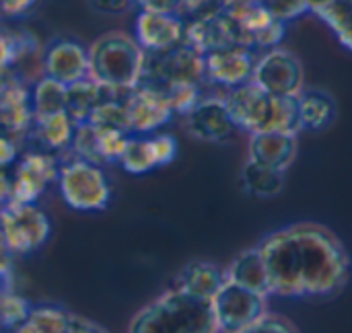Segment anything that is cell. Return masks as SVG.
Here are the masks:
<instances>
[{
    "label": "cell",
    "instance_id": "cell-17",
    "mask_svg": "<svg viewBox=\"0 0 352 333\" xmlns=\"http://www.w3.org/2000/svg\"><path fill=\"white\" fill-rule=\"evenodd\" d=\"M186 128L196 140L219 144L235 134L237 124L233 122L225 99L202 97L196 107L186 115Z\"/></svg>",
    "mask_w": 352,
    "mask_h": 333
},
{
    "label": "cell",
    "instance_id": "cell-40",
    "mask_svg": "<svg viewBox=\"0 0 352 333\" xmlns=\"http://www.w3.org/2000/svg\"><path fill=\"white\" fill-rule=\"evenodd\" d=\"M12 198V177L6 173V169H0V206L10 202Z\"/></svg>",
    "mask_w": 352,
    "mask_h": 333
},
{
    "label": "cell",
    "instance_id": "cell-12",
    "mask_svg": "<svg viewBox=\"0 0 352 333\" xmlns=\"http://www.w3.org/2000/svg\"><path fill=\"white\" fill-rule=\"evenodd\" d=\"M274 97L260 89L256 82H245L241 87L231 89V93L225 97V103L229 107V113L237 128L256 134L264 130H272V117H274Z\"/></svg>",
    "mask_w": 352,
    "mask_h": 333
},
{
    "label": "cell",
    "instance_id": "cell-32",
    "mask_svg": "<svg viewBox=\"0 0 352 333\" xmlns=\"http://www.w3.org/2000/svg\"><path fill=\"white\" fill-rule=\"evenodd\" d=\"M276 333V332H297V328H295V323L291 321V319H287V317H283V315H278V313H270L268 309L248 328V332L245 333Z\"/></svg>",
    "mask_w": 352,
    "mask_h": 333
},
{
    "label": "cell",
    "instance_id": "cell-11",
    "mask_svg": "<svg viewBox=\"0 0 352 333\" xmlns=\"http://www.w3.org/2000/svg\"><path fill=\"white\" fill-rule=\"evenodd\" d=\"M128 136L130 132L122 128L82 122V124H76L74 138L68 150L72 152V157H78V159H85L103 167V165L118 163Z\"/></svg>",
    "mask_w": 352,
    "mask_h": 333
},
{
    "label": "cell",
    "instance_id": "cell-24",
    "mask_svg": "<svg viewBox=\"0 0 352 333\" xmlns=\"http://www.w3.org/2000/svg\"><path fill=\"white\" fill-rule=\"evenodd\" d=\"M225 272L210 262H192L175 278L173 288L188 292L196 299L210 301L217 290L225 284Z\"/></svg>",
    "mask_w": 352,
    "mask_h": 333
},
{
    "label": "cell",
    "instance_id": "cell-3",
    "mask_svg": "<svg viewBox=\"0 0 352 333\" xmlns=\"http://www.w3.org/2000/svg\"><path fill=\"white\" fill-rule=\"evenodd\" d=\"M148 54L136 37L111 31L89 45V76L118 91H132L146 78Z\"/></svg>",
    "mask_w": 352,
    "mask_h": 333
},
{
    "label": "cell",
    "instance_id": "cell-15",
    "mask_svg": "<svg viewBox=\"0 0 352 333\" xmlns=\"http://www.w3.org/2000/svg\"><path fill=\"white\" fill-rule=\"evenodd\" d=\"M186 23L177 12L140 10L134 23V37L146 54L167 51L184 41Z\"/></svg>",
    "mask_w": 352,
    "mask_h": 333
},
{
    "label": "cell",
    "instance_id": "cell-34",
    "mask_svg": "<svg viewBox=\"0 0 352 333\" xmlns=\"http://www.w3.org/2000/svg\"><path fill=\"white\" fill-rule=\"evenodd\" d=\"M19 144H21V140L0 132V169H8L16 163L19 152H21Z\"/></svg>",
    "mask_w": 352,
    "mask_h": 333
},
{
    "label": "cell",
    "instance_id": "cell-16",
    "mask_svg": "<svg viewBox=\"0 0 352 333\" xmlns=\"http://www.w3.org/2000/svg\"><path fill=\"white\" fill-rule=\"evenodd\" d=\"M254 66H256V56L252 54V47L245 45H231L204 54L206 80L225 87L229 91L250 82L254 74Z\"/></svg>",
    "mask_w": 352,
    "mask_h": 333
},
{
    "label": "cell",
    "instance_id": "cell-4",
    "mask_svg": "<svg viewBox=\"0 0 352 333\" xmlns=\"http://www.w3.org/2000/svg\"><path fill=\"white\" fill-rule=\"evenodd\" d=\"M56 183L64 204L76 212H103L113 198L103 167L78 157L60 163Z\"/></svg>",
    "mask_w": 352,
    "mask_h": 333
},
{
    "label": "cell",
    "instance_id": "cell-28",
    "mask_svg": "<svg viewBox=\"0 0 352 333\" xmlns=\"http://www.w3.org/2000/svg\"><path fill=\"white\" fill-rule=\"evenodd\" d=\"M66 91L68 87L47 74L37 78L33 87L29 89L31 93V109H33V119L35 117H45L58 111H66Z\"/></svg>",
    "mask_w": 352,
    "mask_h": 333
},
{
    "label": "cell",
    "instance_id": "cell-21",
    "mask_svg": "<svg viewBox=\"0 0 352 333\" xmlns=\"http://www.w3.org/2000/svg\"><path fill=\"white\" fill-rule=\"evenodd\" d=\"M31 126H33L31 93L25 87V82L19 80L0 99V132L16 140H27Z\"/></svg>",
    "mask_w": 352,
    "mask_h": 333
},
{
    "label": "cell",
    "instance_id": "cell-20",
    "mask_svg": "<svg viewBox=\"0 0 352 333\" xmlns=\"http://www.w3.org/2000/svg\"><path fill=\"white\" fill-rule=\"evenodd\" d=\"M297 150V134L293 132L264 130L250 138V159L285 173L295 163Z\"/></svg>",
    "mask_w": 352,
    "mask_h": 333
},
{
    "label": "cell",
    "instance_id": "cell-23",
    "mask_svg": "<svg viewBox=\"0 0 352 333\" xmlns=\"http://www.w3.org/2000/svg\"><path fill=\"white\" fill-rule=\"evenodd\" d=\"M126 91H118L113 87H107L93 76H85L72 84H68L66 91V113L74 119V124L89 122L93 109L107 97L122 95Z\"/></svg>",
    "mask_w": 352,
    "mask_h": 333
},
{
    "label": "cell",
    "instance_id": "cell-5",
    "mask_svg": "<svg viewBox=\"0 0 352 333\" xmlns=\"http://www.w3.org/2000/svg\"><path fill=\"white\" fill-rule=\"evenodd\" d=\"M0 233L14 257L31 255L47 243L52 235V220L37 202L23 204L10 200L0 206Z\"/></svg>",
    "mask_w": 352,
    "mask_h": 333
},
{
    "label": "cell",
    "instance_id": "cell-10",
    "mask_svg": "<svg viewBox=\"0 0 352 333\" xmlns=\"http://www.w3.org/2000/svg\"><path fill=\"white\" fill-rule=\"evenodd\" d=\"M177 140L171 134H130L118 165L130 175H146L175 161Z\"/></svg>",
    "mask_w": 352,
    "mask_h": 333
},
{
    "label": "cell",
    "instance_id": "cell-13",
    "mask_svg": "<svg viewBox=\"0 0 352 333\" xmlns=\"http://www.w3.org/2000/svg\"><path fill=\"white\" fill-rule=\"evenodd\" d=\"M252 82L270 95H299L303 91V66L287 49H272L256 60Z\"/></svg>",
    "mask_w": 352,
    "mask_h": 333
},
{
    "label": "cell",
    "instance_id": "cell-8",
    "mask_svg": "<svg viewBox=\"0 0 352 333\" xmlns=\"http://www.w3.org/2000/svg\"><path fill=\"white\" fill-rule=\"evenodd\" d=\"M60 169V159L54 152L39 148L27 150L14 163L12 171V202L35 204L45 194V190L56 183Z\"/></svg>",
    "mask_w": 352,
    "mask_h": 333
},
{
    "label": "cell",
    "instance_id": "cell-37",
    "mask_svg": "<svg viewBox=\"0 0 352 333\" xmlns=\"http://www.w3.org/2000/svg\"><path fill=\"white\" fill-rule=\"evenodd\" d=\"M140 10L153 12H177L179 14V0H134Z\"/></svg>",
    "mask_w": 352,
    "mask_h": 333
},
{
    "label": "cell",
    "instance_id": "cell-35",
    "mask_svg": "<svg viewBox=\"0 0 352 333\" xmlns=\"http://www.w3.org/2000/svg\"><path fill=\"white\" fill-rule=\"evenodd\" d=\"M37 6V0H0V16L21 19Z\"/></svg>",
    "mask_w": 352,
    "mask_h": 333
},
{
    "label": "cell",
    "instance_id": "cell-19",
    "mask_svg": "<svg viewBox=\"0 0 352 333\" xmlns=\"http://www.w3.org/2000/svg\"><path fill=\"white\" fill-rule=\"evenodd\" d=\"M103 333L101 323L70 313L62 307L39 305L33 307L27 321L19 328V333Z\"/></svg>",
    "mask_w": 352,
    "mask_h": 333
},
{
    "label": "cell",
    "instance_id": "cell-1",
    "mask_svg": "<svg viewBox=\"0 0 352 333\" xmlns=\"http://www.w3.org/2000/svg\"><path fill=\"white\" fill-rule=\"evenodd\" d=\"M270 295L283 299H326L338 295L351 276L342 241L322 225L299 222L270 233L258 245Z\"/></svg>",
    "mask_w": 352,
    "mask_h": 333
},
{
    "label": "cell",
    "instance_id": "cell-33",
    "mask_svg": "<svg viewBox=\"0 0 352 333\" xmlns=\"http://www.w3.org/2000/svg\"><path fill=\"white\" fill-rule=\"evenodd\" d=\"M307 6V0H266V8L276 19H291L297 16Z\"/></svg>",
    "mask_w": 352,
    "mask_h": 333
},
{
    "label": "cell",
    "instance_id": "cell-22",
    "mask_svg": "<svg viewBox=\"0 0 352 333\" xmlns=\"http://www.w3.org/2000/svg\"><path fill=\"white\" fill-rule=\"evenodd\" d=\"M74 130H76L74 119L66 111H58L45 117H35L27 138L37 144L35 148L58 154L70 148Z\"/></svg>",
    "mask_w": 352,
    "mask_h": 333
},
{
    "label": "cell",
    "instance_id": "cell-36",
    "mask_svg": "<svg viewBox=\"0 0 352 333\" xmlns=\"http://www.w3.org/2000/svg\"><path fill=\"white\" fill-rule=\"evenodd\" d=\"M91 8L101 14H124L128 12L136 2L134 0H89Z\"/></svg>",
    "mask_w": 352,
    "mask_h": 333
},
{
    "label": "cell",
    "instance_id": "cell-26",
    "mask_svg": "<svg viewBox=\"0 0 352 333\" xmlns=\"http://www.w3.org/2000/svg\"><path fill=\"white\" fill-rule=\"evenodd\" d=\"M297 99H299V117L303 130L322 132L334 124L338 107L330 93L309 89V91H301Z\"/></svg>",
    "mask_w": 352,
    "mask_h": 333
},
{
    "label": "cell",
    "instance_id": "cell-9",
    "mask_svg": "<svg viewBox=\"0 0 352 333\" xmlns=\"http://www.w3.org/2000/svg\"><path fill=\"white\" fill-rule=\"evenodd\" d=\"M124 109L130 134L159 132L173 119V109L165 91L153 82H142L124 95Z\"/></svg>",
    "mask_w": 352,
    "mask_h": 333
},
{
    "label": "cell",
    "instance_id": "cell-7",
    "mask_svg": "<svg viewBox=\"0 0 352 333\" xmlns=\"http://www.w3.org/2000/svg\"><path fill=\"white\" fill-rule=\"evenodd\" d=\"M204 80H206L204 54L196 51L186 41H182L179 45L167 51L148 54L144 82H153L157 87H169V84H202Z\"/></svg>",
    "mask_w": 352,
    "mask_h": 333
},
{
    "label": "cell",
    "instance_id": "cell-25",
    "mask_svg": "<svg viewBox=\"0 0 352 333\" xmlns=\"http://www.w3.org/2000/svg\"><path fill=\"white\" fill-rule=\"evenodd\" d=\"M225 278L229 282L245 286V288H250L254 292L270 297L268 270H266V262H264V255H262L260 247H254V249H248V251L239 253L231 262V266L227 268Z\"/></svg>",
    "mask_w": 352,
    "mask_h": 333
},
{
    "label": "cell",
    "instance_id": "cell-31",
    "mask_svg": "<svg viewBox=\"0 0 352 333\" xmlns=\"http://www.w3.org/2000/svg\"><path fill=\"white\" fill-rule=\"evenodd\" d=\"M200 87L202 84H169V87H161V89L165 91L173 113L186 117L196 107V103L202 99Z\"/></svg>",
    "mask_w": 352,
    "mask_h": 333
},
{
    "label": "cell",
    "instance_id": "cell-39",
    "mask_svg": "<svg viewBox=\"0 0 352 333\" xmlns=\"http://www.w3.org/2000/svg\"><path fill=\"white\" fill-rule=\"evenodd\" d=\"M214 0H179V12H190V14H204V8H208Z\"/></svg>",
    "mask_w": 352,
    "mask_h": 333
},
{
    "label": "cell",
    "instance_id": "cell-6",
    "mask_svg": "<svg viewBox=\"0 0 352 333\" xmlns=\"http://www.w3.org/2000/svg\"><path fill=\"white\" fill-rule=\"evenodd\" d=\"M266 299L268 297L260 292L225 280V284L210 299L217 332L245 333L266 311Z\"/></svg>",
    "mask_w": 352,
    "mask_h": 333
},
{
    "label": "cell",
    "instance_id": "cell-29",
    "mask_svg": "<svg viewBox=\"0 0 352 333\" xmlns=\"http://www.w3.org/2000/svg\"><path fill=\"white\" fill-rule=\"evenodd\" d=\"M35 47V37L27 31L0 27V66L14 68Z\"/></svg>",
    "mask_w": 352,
    "mask_h": 333
},
{
    "label": "cell",
    "instance_id": "cell-38",
    "mask_svg": "<svg viewBox=\"0 0 352 333\" xmlns=\"http://www.w3.org/2000/svg\"><path fill=\"white\" fill-rule=\"evenodd\" d=\"M21 78L16 76L14 68H6V66H0V99L8 93V89L12 84H16Z\"/></svg>",
    "mask_w": 352,
    "mask_h": 333
},
{
    "label": "cell",
    "instance_id": "cell-18",
    "mask_svg": "<svg viewBox=\"0 0 352 333\" xmlns=\"http://www.w3.org/2000/svg\"><path fill=\"white\" fill-rule=\"evenodd\" d=\"M43 74L66 87L89 76V47L70 37H56L43 51Z\"/></svg>",
    "mask_w": 352,
    "mask_h": 333
},
{
    "label": "cell",
    "instance_id": "cell-2",
    "mask_svg": "<svg viewBox=\"0 0 352 333\" xmlns=\"http://www.w3.org/2000/svg\"><path fill=\"white\" fill-rule=\"evenodd\" d=\"M128 330L134 333H212L217 332L210 301L171 288L142 307Z\"/></svg>",
    "mask_w": 352,
    "mask_h": 333
},
{
    "label": "cell",
    "instance_id": "cell-30",
    "mask_svg": "<svg viewBox=\"0 0 352 333\" xmlns=\"http://www.w3.org/2000/svg\"><path fill=\"white\" fill-rule=\"evenodd\" d=\"M31 309H33V305L27 299H23L14 290L6 292L0 299V328L10 330V332H19V328L27 321Z\"/></svg>",
    "mask_w": 352,
    "mask_h": 333
},
{
    "label": "cell",
    "instance_id": "cell-27",
    "mask_svg": "<svg viewBox=\"0 0 352 333\" xmlns=\"http://www.w3.org/2000/svg\"><path fill=\"white\" fill-rule=\"evenodd\" d=\"M239 183L248 196L268 200V198H276L285 190L287 179H285V171L272 169L268 165L250 159L241 169Z\"/></svg>",
    "mask_w": 352,
    "mask_h": 333
},
{
    "label": "cell",
    "instance_id": "cell-14",
    "mask_svg": "<svg viewBox=\"0 0 352 333\" xmlns=\"http://www.w3.org/2000/svg\"><path fill=\"white\" fill-rule=\"evenodd\" d=\"M184 41L200 54H208L231 45H243L241 29L227 10H212L188 23Z\"/></svg>",
    "mask_w": 352,
    "mask_h": 333
}]
</instances>
